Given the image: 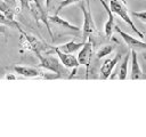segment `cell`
I'll list each match as a JSON object with an SVG mask.
<instances>
[{
    "instance_id": "24",
    "label": "cell",
    "mask_w": 146,
    "mask_h": 137,
    "mask_svg": "<svg viewBox=\"0 0 146 137\" xmlns=\"http://www.w3.org/2000/svg\"><path fill=\"white\" fill-rule=\"evenodd\" d=\"M121 1H122V2H123V3L125 5V0H121Z\"/></svg>"
},
{
    "instance_id": "19",
    "label": "cell",
    "mask_w": 146,
    "mask_h": 137,
    "mask_svg": "<svg viewBox=\"0 0 146 137\" xmlns=\"http://www.w3.org/2000/svg\"><path fill=\"white\" fill-rule=\"evenodd\" d=\"M132 15L146 24V11H132ZM146 31V30H145Z\"/></svg>"
},
{
    "instance_id": "21",
    "label": "cell",
    "mask_w": 146,
    "mask_h": 137,
    "mask_svg": "<svg viewBox=\"0 0 146 137\" xmlns=\"http://www.w3.org/2000/svg\"><path fill=\"white\" fill-rule=\"evenodd\" d=\"M6 33V26L0 24V34H5Z\"/></svg>"
},
{
    "instance_id": "2",
    "label": "cell",
    "mask_w": 146,
    "mask_h": 137,
    "mask_svg": "<svg viewBox=\"0 0 146 137\" xmlns=\"http://www.w3.org/2000/svg\"><path fill=\"white\" fill-rule=\"evenodd\" d=\"M80 8L82 10L83 14V26H82V37L84 39V41H87L88 39H90L92 35L98 34V30L96 27V24L92 19V15L90 11V2L89 0H87L86 5L81 3Z\"/></svg>"
},
{
    "instance_id": "12",
    "label": "cell",
    "mask_w": 146,
    "mask_h": 137,
    "mask_svg": "<svg viewBox=\"0 0 146 137\" xmlns=\"http://www.w3.org/2000/svg\"><path fill=\"white\" fill-rule=\"evenodd\" d=\"M146 78L140 70L138 58H137V51L131 50V73H130V79L131 80H137V79H143Z\"/></svg>"
},
{
    "instance_id": "9",
    "label": "cell",
    "mask_w": 146,
    "mask_h": 137,
    "mask_svg": "<svg viewBox=\"0 0 146 137\" xmlns=\"http://www.w3.org/2000/svg\"><path fill=\"white\" fill-rule=\"evenodd\" d=\"M99 1H100V3L103 5V7H104V9L106 10L107 16H108V18H107V21H106V23H105V25H104V32H105V35H106L107 38H111L112 34H113V32H114V27H115L114 16H113V13H112L110 6L106 3V0H99Z\"/></svg>"
},
{
    "instance_id": "3",
    "label": "cell",
    "mask_w": 146,
    "mask_h": 137,
    "mask_svg": "<svg viewBox=\"0 0 146 137\" xmlns=\"http://www.w3.org/2000/svg\"><path fill=\"white\" fill-rule=\"evenodd\" d=\"M40 59V63H39V67H42V68H46L55 74H57L58 76H67V71H66V67L62 64V62L59 61V58L48 54L47 56H40L39 57Z\"/></svg>"
},
{
    "instance_id": "14",
    "label": "cell",
    "mask_w": 146,
    "mask_h": 137,
    "mask_svg": "<svg viewBox=\"0 0 146 137\" xmlns=\"http://www.w3.org/2000/svg\"><path fill=\"white\" fill-rule=\"evenodd\" d=\"M130 55H131V50H130V53H128L124 56V58L120 65V70H119V79L120 80H125L128 76V64H129Z\"/></svg>"
},
{
    "instance_id": "1",
    "label": "cell",
    "mask_w": 146,
    "mask_h": 137,
    "mask_svg": "<svg viewBox=\"0 0 146 137\" xmlns=\"http://www.w3.org/2000/svg\"><path fill=\"white\" fill-rule=\"evenodd\" d=\"M19 32H21V47H22V50L24 49V50L34 53L36 55V57L39 58L41 56V53L47 50V48L49 47L46 43H43L42 41L38 40L35 37L26 33L23 30H21Z\"/></svg>"
},
{
    "instance_id": "13",
    "label": "cell",
    "mask_w": 146,
    "mask_h": 137,
    "mask_svg": "<svg viewBox=\"0 0 146 137\" xmlns=\"http://www.w3.org/2000/svg\"><path fill=\"white\" fill-rule=\"evenodd\" d=\"M84 42H86V41H82V42H75L74 40H71V41H68V42H66V43H63V45L58 46L57 48H58L60 51H63V53L72 54V53H74V51H78V50L84 45Z\"/></svg>"
},
{
    "instance_id": "18",
    "label": "cell",
    "mask_w": 146,
    "mask_h": 137,
    "mask_svg": "<svg viewBox=\"0 0 146 137\" xmlns=\"http://www.w3.org/2000/svg\"><path fill=\"white\" fill-rule=\"evenodd\" d=\"M79 1H81V0H63V1H60L59 5H58V7H57V9H56V14H58L65 7L71 6V5H74V3H78Z\"/></svg>"
},
{
    "instance_id": "7",
    "label": "cell",
    "mask_w": 146,
    "mask_h": 137,
    "mask_svg": "<svg viewBox=\"0 0 146 137\" xmlns=\"http://www.w3.org/2000/svg\"><path fill=\"white\" fill-rule=\"evenodd\" d=\"M52 51L57 55V57L59 58V61L62 62V64L66 67V68H78L80 66L79 61L75 56H73L72 54H67V53H63L60 51L57 47L52 48Z\"/></svg>"
},
{
    "instance_id": "11",
    "label": "cell",
    "mask_w": 146,
    "mask_h": 137,
    "mask_svg": "<svg viewBox=\"0 0 146 137\" xmlns=\"http://www.w3.org/2000/svg\"><path fill=\"white\" fill-rule=\"evenodd\" d=\"M48 21H49V23H52V24H55V25H58V26H60V27H63V29H67V30L74 31V32H80V31H81V29H80L79 26H76V25L70 23L68 21L62 18L58 14L48 16Z\"/></svg>"
},
{
    "instance_id": "20",
    "label": "cell",
    "mask_w": 146,
    "mask_h": 137,
    "mask_svg": "<svg viewBox=\"0 0 146 137\" xmlns=\"http://www.w3.org/2000/svg\"><path fill=\"white\" fill-rule=\"evenodd\" d=\"M18 1L21 3V8H29V5H30L31 0H18Z\"/></svg>"
},
{
    "instance_id": "5",
    "label": "cell",
    "mask_w": 146,
    "mask_h": 137,
    "mask_svg": "<svg viewBox=\"0 0 146 137\" xmlns=\"http://www.w3.org/2000/svg\"><path fill=\"white\" fill-rule=\"evenodd\" d=\"M92 51H94L92 41L88 39L84 42V45L81 47V50L79 51V55L76 57L78 61H79V64L86 66V68H87V76H88V73H89V66H90V62H91V58H92Z\"/></svg>"
},
{
    "instance_id": "10",
    "label": "cell",
    "mask_w": 146,
    "mask_h": 137,
    "mask_svg": "<svg viewBox=\"0 0 146 137\" xmlns=\"http://www.w3.org/2000/svg\"><path fill=\"white\" fill-rule=\"evenodd\" d=\"M14 71L24 78H36L43 74L39 68L32 66H25V65H16L14 66Z\"/></svg>"
},
{
    "instance_id": "17",
    "label": "cell",
    "mask_w": 146,
    "mask_h": 137,
    "mask_svg": "<svg viewBox=\"0 0 146 137\" xmlns=\"http://www.w3.org/2000/svg\"><path fill=\"white\" fill-rule=\"evenodd\" d=\"M115 49V46L114 45H105L103 47H100V49L97 51L96 56H97V59H102L106 56H108L113 50Z\"/></svg>"
},
{
    "instance_id": "25",
    "label": "cell",
    "mask_w": 146,
    "mask_h": 137,
    "mask_svg": "<svg viewBox=\"0 0 146 137\" xmlns=\"http://www.w3.org/2000/svg\"><path fill=\"white\" fill-rule=\"evenodd\" d=\"M144 58H145V61H146V55H145V56H144Z\"/></svg>"
},
{
    "instance_id": "23",
    "label": "cell",
    "mask_w": 146,
    "mask_h": 137,
    "mask_svg": "<svg viewBox=\"0 0 146 137\" xmlns=\"http://www.w3.org/2000/svg\"><path fill=\"white\" fill-rule=\"evenodd\" d=\"M50 3H51V0H46V7H47V8L50 7Z\"/></svg>"
},
{
    "instance_id": "16",
    "label": "cell",
    "mask_w": 146,
    "mask_h": 137,
    "mask_svg": "<svg viewBox=\"0 0 146 137\" xmlns=\"http://www.w3.org/2000/svg\"><path fill=\"white\" fill-rule=\"evenodd\" d=\"M0 11L3 13L8 18L10 19H15V10H13V8L10 7V5L6 1V0H0Z\"/></svg>"
},
{
    "instance_id": "6",
    "label": "cell",
    "mask_w": 146,
    "mask_h": 137,
    "mask_svg": "<svg viewBox=\"0 0 146 137\" xmlns=\"http://www.w3.org/2000/svg\"><path fill=\"white\" fill-rule=\"evenodd\" d=\"M114 31L121 35V38L123 39V41L125 42V45L130 48V50H144V49H146V42H144L141 40H138V39L133 38L132 35L125 33L124 31H122L116 25L114 27Z\"/></svg>"
},
{
    "instance_id": "8",
    "label": "cell",
    "mask_w": 146,
    "mask_h": 137,
    "mask_svg": "<svg viewBox=\"0 0 146 137\" xmlns=\"http://www.w3.org/2000/svg\"><path fill=\"white\" fill-rule=\"evenodd\" d=\"M120 58H121V55L117 54L115 57L108 58V59H106V61L103 63V65L100 66V79L106 80V79H108V78L111 76L112 71L114 70V67H115V65L117 64V62L120 61Z\"/></svg>"
},
{
    "instance_id": "4",
    "label": "cell",
    "mask_w": 146,
    "mask_h": 137,
    "mask_svg": "<svg viewBox=\"0 0 146 137\" xmlns=\"http://www.w3.org/2000/svg\"><path fill=\"white\" fill-rule=\"evenodd\" d=\"M110 8H111L112 13L116 14L119 17H121V19H123L140 39H144V33L136 27V25L133 24L132 19L129 16V13H128V9H127L125 5L122 1H120V0H111L110 1Z\"/></svg>"
},
{
    "instance_id": "22",
    "label": "cell",
    "mask_w": 146,
    "mask_h": 137,
    "mask_svg": "<svg viewBox=\"0 0 146 137\" xmlns=\"http://www.w3.org/2000/svg\"><path fill=\"white\" fill-rule=\"evenodd\" d=\"M6 79H8V80H15V79H16V76H15V75H7V76H6Z\"/></svg>"
},
{
    "instance_id": "15",
    "label": "cell",
    "mask_w": 146,
    "mask_h": 137,
    "mask_svg": "<svg viewBox=\"0 0 146 137\" xmlns=\"http://www.w3.org/2000/svg\"><path fill=\"white\" fill-rule=\"evenodd\" d=\"M0 24H2V25H5V26H8V27H16V29H18V31L22 30L21 25L18 24V22H17L16 19H10V18H8V17H7L3 13H1V11H0Z\"/></svg>"
}]
</instances>
